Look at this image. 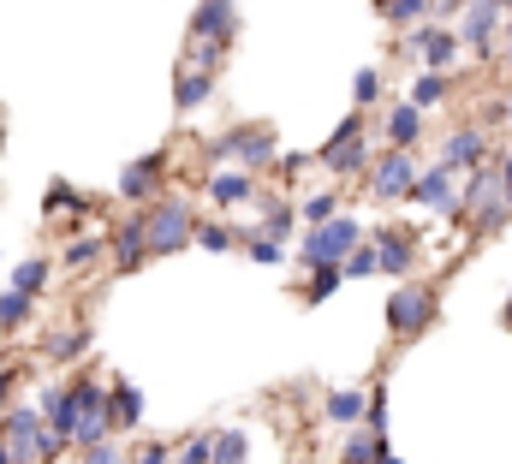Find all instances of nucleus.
I'll return each instance as SVG.
<instances>
[{"mask_svg": "<svg viewBox=\"0 0 512 464\" xmlns=\"http://www.w3.org/2000/svg\"><path fill=\"white\" fill-rule=\"evenodd\" d=\"M96 256H102V244H96V238H78V244H66V262H72V268H90Z\"/></svg>", "mask_w": 512, "mask_h": 464, "instance_id": "obj_38", "label": "nucleus"}, {"mask_svg": "<svg viewBox=\"0 0 512 464\" xmlns=\"http://www.w3.org/2000/svg\"><path fill=\"white\" fill-rule=\"evenodd\" d=\"M0 441H6L12 464H42V441H48V423H42V411H36V405H18V411L6 417Z\"/></svg>", "mask_w": 512, "mask_h": 464, "instance_id": "obj_6", "label": "nucleus"}, {"mask_svg": "<svg viewBox=\"0 0 512 464\" xmlns=\"http://www.w3.org/2000/svg\"><path fill=\"white\" fill-rule=\"evenodd\" d=\"M340 280H346V268H316V274H310V292H304V298H310V304H322V298H328V292H334Z\"/></svg>", "mask_w": 512, "mask_h": 464, "instance_id": "obj_32", "label": "nucleus"}, {"mask_svg": "<svg viewBox=\"0 0 512 464\" xmlns=\"http://www.w3.org/2000/svg\"><path fill=\"white\" fill-rule=\"evenodd\" d=\"M292 221H298V209H292L286 197H268V203H262V232H268V238H280Z\"/></svg>", "mask_w": 512, "mask_h": 464, "instance_id": "obj_25", "label": "nucleus"}, {"mask_svg": "<svg viewBox=\"0 0 512 464\" xmlns=\"http://www.w3.org/2000/svg\"><path fill=\"white\" fill-rule=\"evenodd\" d=\"M36 411H42V423H48L60 441H78V399H72V387H42Z\"/></svg>", "mask_w": 512, "mask_h": 464, "instance_id": "obj_12", "label": "nucleus"}, {"mask_svg": "<svg viewBox=\"0 0 512 464\" xmlns=\"http://www.w3.org/2000/svg\"><path fill=\"white\" fill-rule=\"evenodd\" d=\"M352 90H358V102H376V90H382V78H376V72H358V84H352Z\"/></svg>", "mask_w": 512, "mask_h": 464, "instance_id": "obj_43", "label": "nucleus"}, {"mask_svg": "<svg viewBox=\"0 0 512 464\" xmlns=\"http://www.w3.org/2000/svg\"><path fill=\"white\" fill-rule=\"evenodd\" d=\"M334 423H370V393H358V387H340V393H328V405H322Z\"/></svg>", "mask_w": 512, "mask_h": 464, "instance_id": "obj_20", "label": "nucleus"}, {"mask_svg": "<svg viewBox=\"0 0 512 464\" xmlns=\"http://www.w3.org/2000/svg\"><path fill=\"white\" fill-rule=\"evenodd\" d=\"M507 328H512V304H507Z\"/></svg>", "mask_w": 512, "mask_h": 464, "instance_id": "obj_48", "label": "nucleus"}, {"mask_svg": "<svg viewBox=\"0 0 512 464\" xmlns=\"http://www.w3.org/2000/svg\"><path fill=\"white\" fill-rule=\"evenodd\" d=\"M161 155H143V161H131L126 173H120V197H131V203H143L149 191H155V179H161Z\"/></svg>", "mask_w": 512, "mask_h": 464, "instance_id": "obj_18", "label": "nucleus"}, {"mask_svg": "<svg viewBox=\"0 0 512 464\" xmlns=\"http://www.w3.org/2000/svg\"><path fill=\"white\" fill-rule=\"evenodd\" d=\"M72 399H78V441L72 447H102L108 429H114V393L102 381H78Z\"/></svg>", "mask_w": 512, "mask_h": 464, "instance_id": "obj_3", "label": "nucleus"}, {"mask_svg": "<svg viewBox=\"0 0 512 464\" xmlns=\"http://www.w3.org/2000/svg\"><path fill=\"white\" fill-rule=\"evenodd\" d=\"M441 161H447L453 173H459V167H471V173H477V167H483V125H465V131H453V137L441 143Z\"/></svg>", "mask_w": 512, "mask_h": 464, "instance_id": "obj_15", "label": "nucleus"}, {"mask_svg": "<svg viewBox=\"0 0 512 464\" xmlns=\"http://www.w3.org/2000/svg\"><path fill=\"white\" fill-rule=\"evenodd\" d=\"M179 464H215V435H191L179 447Z\"/></svg>", "mask_w": 512, "mask_h": 464, "instance_id": "obj_34", "label": "nucleus"}, {"mask_svg": "<svg viewBox=\"0 0 512 464\" xmlns=\"http://www.w3.org/2000/svg\"><path fill=\"white\" fill-rule=\"evenodd\" d=\"M245 256H251V262H262V268H274L286 250H280V238H268V232H251V238H245Z\"/></svg>", "mask_w": 512, "mask_h": 464, "instance_id": "obj_29", "label": "nucleus"}, {"mask_svg": "<svg viewBox=\"0 0 512 464\" xmlns=\"http://www.w3.org/2000/svg\"><path fill=\"white\" fill-rule=\"evenodd\" d=\"M411 102H417V108L447 102V78H441V72H423V78H417V90H411Z\"/></svg>", "mask_w": 512, "mask_h": 464, "instance_id": "obj_31", "label": "nucleus"}, {"mask_svg": "<svg viewBox=\"0 0 512 464\" xmlns=\"http://www.w3.org/2000/svg\"><path fill=\"white\" fill-rule=\"evenodd\" d=\"M78 351H84V328H66L48 340V357H78Z\"/></svg>", "mask_w": 512, "mask_h": 464, "instance_id": "obj_36", "label": "nucleus"}, {"mask_svg": "<svg viewBox=\"0 0 512 464\" xmlns=\"http://www.w3.org/2000/svg\"><path fill=\"white\" fill-rule=\"evenodd\" d=\"M215 464H245V435H215Z\"/></svg>", "mask_w": 512, "mask_h": 464, "instance_id": "obj_35", "label": "nucleus"}, {"mask_svg": "<svg viewBox=\"0 0 512 464\" xmlns=\"http://www.w3.org/2000/svg\"><path fill=\"white\" fill-rule=\"evenodd\" d=\"M197 244H203V250H233L239 238H233V227H221V221H203V227H197Z\"/></svg>", "mask_w": 512, "mask_h": 464, "instance_id": "obj_33", "label": "nucleus"}, {"mask_svg": "<svg viewBox=\"0 0 512 464\" xmlns=\"http://www.w3.org/2000/svg\"><path fill=\"white\" fill-rule=\"evenodd\" d=\"M429 322H435V292L429 286H399L387 298V328L393 334H423Z\"/></svg>", "mask_w": 512, "mask_h": 464, "instance_id": "obj_7", "label": "nucleus"}, {"mask_svg": "<svg viewBox=\"0 0 512 464\" xmlns=\"http://www.w3.org/2000/svg\"><path fill=\"white\" fill-rule=\"evenodd\" d=\"M370 244L382 250V268H387V274H405V268H411V256H417V250H411L417 238H411V232H393V227H382Z\"/></svg>", "mask_w": 512, "mask_h": 464, "instance_id": "obj_19", "label": "nucleus"}, {"mask_svg": "<svg viewBox=\"0 0 512 464\" xmlns=\"http://www.w3.org/2000/svg\"><path fill=\"white\" fill-rule=\"evenodd\" d=\"M501 119H507V125H512V102H507V108H501Z\"/></svg>", "mask_w": 512, "mask_h": 464, "instance_id": "obj_47", "label": "nucleus"}, {"mask_svg": "<svg viewBox=\"0 0 512 464\" xmlns=\"http://www.w3.org/2000/svg\"><path fill=\"white\" fill-rule=\"evenodd\" d=\"M48 209H84V203H78L72 185H54V191H48Z\"/></svg>", "mask_w": 512, "mask_h": 464, "instance_id": "obj_41", "label": "nucleus"}, {"mask_svg": "<svg viewBox=\"0 0 512 464\" xmlns=\"http://www.w3.org/2000/svg\"><path fill=\"white\" fill-rule=\"evenodd\" d=\"M209 197L215 203H245V197H256V179L251 173H215L209 179Z\"/></svg>", "mask_w": 512, "mask_h": 464, "instance_id": "obj_23", "label": "nucleus"}, {"mask_svg": "<svg viewBox=\"0 0 512 464\" xmlns=\"http://www.w3.org/2000/svg\"><path fill=\"white\" fill-rule=\"evenodd\" d=\"M387 464H399V459H387Z\"/></svg>", "mask_w": 512, "mask_h": 464, "instance_id": "obj_49", "label": "nucleus"}, {"mask_svg": "<svg viewBox=\"0 0 512 464\" xmlns=\"http://www.w3.org/2000/svg\"><path fill=\"white\" fill-rule=\"evenodd\" d=\"M417 161L405 155V149H387L382 161H376V173H370V191L382 197V203H399V197H417Z\"/></svg>", "mask_w": 512, "mask_h": 464, "instance_id": "obj_8", "label": "nucleus"}, {"mask_svg": "<svg viewBox=\"0 0 512 464\" xmlns=\"http://www.w3.org/2000/svg\"><path fill=\"white\" fill-rule=\"evenodd\" d=\"M197 215H191V203H179V197H167V203H155L149 209V244L167 256V250H185L191 238H197Z\"/></svg>", "mask_w": 512, "mask_h": 464, "instance_id": "obj_4", "label": "nucleus"}, {"mask_svg": "<svg viewBox=\"0 0 512 464\" xmlns=\"http://www.w3.org/2000/svg\"><path fill=\"white\" fill-rule=\"evenodd\" d=\"M149 250H155V244H149V215L126 221V227H120V238H114V262H120V268H137Z\"/></svg>", "mask_w": 512, "mask_h": 464, "instance_id": "obj_17", "label": "nucleus"}, {"mask_svg": "<svg viewBox=\"0 0 512 464\" xmlns=\"http://www.w3.org/2000/svg\"><path fill=\"white\" fill-rule=\"evenodd\" d=\"M209 161H245V167H268L274 161V131L268 125H239L227 137L209 143Z\"/></svg>", "mask_w": 512, "mask_h": 464, "instance_id": "obj_5", "label": "nucleus"}, {"mask_svg": "<svg viewBox=\"0 0 512 464\" xmlns=\"http://www.w3.org/2000/svg\"><path fill=\"white\" fill-rule=\"evenodd\" d=\"M114 417H120V423H143V393H137V387H131V381H120V387H114Z\"/></svg>", "mask_w": 512, "mask_h": 464, "instance_id": "obj_27", "label": "nucleus"}, {"mask_svg": "<svg viewBox=\"0 0 512 464\" xmlns=\"http://www.w3.org/2000/svg\"><path fill=\"white\" fill-rule=\"evenodd\" d=\"M304 221H310V227H328V221H340V197H334V191H316V197H304Z\"/></svg>", "mask_w": 512, "mask_h": 464, "instance_id": "obj_26", "label": "nucleus"}, {"mask_svg": "<svg viewBox=\"0 0 512 464\" xmlns=\"http://www.w3.org/2000/svg\"><path fill=\"white\" fill-rule=\"evenodd\" d=\"M84 464H126V453L114 441H102V447H84Z\"/></svg>", "mask_w": 512, "mask_h": 464, "instance_id": "obj_40", "label": "nucleus"}, {"mask_svg": "<svg viewBox=\"0 0 512 464\" xmlns=\"http://www.w3.org/2000/svg\"><path fill=\"white\" fill-rule=\"evenodd\" d=\"M507 197H512V191H507V179H501V167H477V173H471V185H465V209H459V221L471 215L483 232H495L512 215Z\"/></svg>", "mask_w": 512, "mask_h": 464, "instance_id": "obj_2", "label": "nucleus"}, {"mask_svg": "<svg viewBox=\"0 0 512 464\" xmlns=\"http://www.w3.org/2000/svg\"><path fill=\"white\" fill-rule=\"evenodd\" d=\"M459 42H465V36H453L447 24H423V30H417V36H411L405 48H411V54H417V60H423L429 72H447V66L459 60Z\"/></svg>", "mask_w": 512, "mask_h": 464, "instance_id": "obj_10", "label": "nucleus"}, {"mask_svg": "<svg viewBox=\"0 0 512 464\" xmlns=\"http://www.w3.org/2000/svg\"><path fill=\"white\" fill-rule=\"evenodd\" d=\"M370 274H382V250L376 244H358L352 262H346V280H370Z\"/></svg>", "mask_w": 512, "mask_h": 464, "instance_id": "obj_28", "label": "nucleus"}, {"mask_svg": "<svg viewBox=\"0 0 512 464\" xmlns=\"http://www.w3.org/2000/svg\"><path fill=\"white\" fill-rule=\"evenodd\" d=\"M501 6L507 0H465V42L477 48V54H489V42H495V24H501Z\"/></svg>", "mask_w": 512, "mask_h": 464, "instance_id": "obj_14", "label": "nucleus"}, {"mask_svg": "<svg viewBox=\"0 0 512 464\" xmlns=\"http://www.w3.org/2000/svg\"><path fill=\"white\" fill-rule=\"evenodd\" d=\"M393 453H387V435H376V429H358L352 441H346V464H387Z\"/></svg>", "mask_w": 512, "mask_h": 464, "instance_id": "obj_22", "label": "nucleus"}, {"mask_svg": "<svg viewBox=\"0 0 512 464\" xmlns=\"http://www.w3.org/2000/svg\"><path fill=\"white\" fill-rule=\"evenodd\" d=\"M0 399H6V357H0Z\"/></svg>", "mask_w": 512, "mask_h": 464, "instance_id": "obj_45", "label": "nucleus"}, {"mask_svg": "<svg viewBox=\"0 0 512 464\" xmlns=\"http://www.w3.org/2000/svg\"><path fill=\"white\" fill-rule=\"evenodd\" d=\"M215 96V72H197V66H179V84H173V102H179V114H191V108H203Z\"/></svg>", "mask_w": 512, "mask_h": 464, "instance_id": "obj_16", "label": "nucleus"}, {"mask_svg": "<svg viewBox=\"0 0 512 464\" xmlns=\"http://www.w3.org/2000/svg\"><path fill=\"white\" fill-rule=\"evenodd\" d=\"M364 244V227L352 221V215H340V221H328V227H310L304 232V268L316 274V268H346L352 262V250Z\"/></svg>", "mask_w": 512, "mask_h": 464, "instance_id": "obj_1", "label": "nucleus"}, {"mask_svg": "<svg viewBox=\"0 0 512 464\" xmlns=\"http://www.w3.org/2000/svg\"><path fill=\"white\" fill-rule=\"evenodd\" d=\"M42 280H48V262H42V256H30V262H18V268H12V292H24V298H36V292H42Z\"/></svg>", "mask_w": 512, "mask_h": 464, "instance_id": "obj_24", "label": "nucleus"}, {"mask_svg": "<svg viewBox=\"0 0 512 464\" xmlns=\"http://www.w3.org/2000/svg\"><path fill=\"white\" fill-rule=\"evenodd\" d=\"M137 464H173V453H167V447H161V441H149V447H143V453H137Z\"/></svg>", "mask_w": 512, "mask_h": 464, "instance_id": "obj_44", "label": "nucleus"}, {"mask_svg": "<svg viewBox=\"0 0 512 464\" xmlns=\"http://www.w3.org/2000/svg\"><path fill=\"white\" fill-rule=\"evenodd\" d=\"M417 131H423V108H417V102H405V108L387 114V143H393V149H411Z\"/></svg>", "mask_w": 512, "mask_h": 464, "instance_id": "obj_21", "label": "nucleus"}, {"mask_svg": "<svg viewBox=\"0 0 512 464\" xmlns=\"http://www.w3.org/2000/svg\"><path fill=\"white\" fill-rule=\"evenodd\" d=\"M411 203H423V209H435V215H453L459 221V209H465V191H459V173L447 167V161H435L423 179H417V197Z\"/></svg>", "mask_w": 512, "mask_h": 464, "instance_id": "obj_9", "label": "nucleus"}, {"mask_svg": "<svg viewBox=\"0 0 512 464\" xmlns=\"http://www.w3.org/2000/svg\"><path fill=\"white\" fill-rule=\"evenodd\" d=\"M322 167L328 173H358L364 167V119L352 114L334 137H328V149H322Z\"/></svg>", "mask_w": 512, "mask_h": 464, "instance_id": "obj_11", "label": "nucleus"}, {"mask_svg": "<svg viewBox=\"0 0 512 464\" xmlns=\"http://www.w3.org/2000/svg\"><path fill=\"white\" fill-rule=\"evenodd\" d=\"M429 12V0H387V18L393 24H411V18H423Z\"/></svg>", "mask_w": 512, "mask_h": 464, "instance_id": "obj_39", "label": "nucleus"}, {"mask_svg": "<svg viewBox=\"0 0 512 464\" xmlns=\"http://www.w3.org/2000/svg\"><path fill=\"white\" fill-rule=\"evenodd\" d=\"M507 66H512V54H507Z\"/></svg>", "mask_w": 512, "mask_h": 464, "instance_id": "obj_50", "label": "nucleus"}, {"mask_svg": "<svg viewBox=\"0 0 512 464\" xmlns=\"http://www.w3.org/2000/svg\"><path fill=\"white\" fill-rule=\"evenodd\" d=\"M233 30H239V18H233V0H203L197 6V18H191V36H203V42H233Z\"/></svg>", "mask_w": 512, "mask_h": 464, "instance_id": "obj_13", "label": "nucleus"}, {"mask_svg": "<svg viewBox=\"0 0 512 464\" xmlns=\"http://www.w3.org/2000/svg\"><path fill=\"white\" fill-rule=\"evenodd\" d=\"M185 66H197V72H221V42H203V36H191V54H185Z\"/></svg>", "mask_w": 512, "mask_h": 464, "instance_id": "obj_30", "label": "nucleus"}, {"mask_svg": "<svg viewBox=\"0 0 512 464\" xmlns=\"http://www.w3.org/2000/svg\"><path fill=\"white\" fill-rule=\"evenodd\" d=\"M0 464H12V453H6V441H0Z\"/></svg>", "mask_w": 512, "mask_h": 464, "instance_id": "obj_46", "label": "nucleus"}, {"mask_svg": "<svg viewBox=\"0 0 512 464\" xmlns=\"http://www.w3.org/2000/svg\"><path fill=\"white\" fill-rule=\"evenodd\" d=\"M24 316H30V298H24V292H6V298H0V328H12V322H24Z\"/></svg>", "mask_w": 512, "mask_h": 464, "instance_id": "obj_37", "label": "nucleus"}, {"mask_svg": "<svg viewBox=\"0 0 512 464\" xmlns=\"http://www.w3.org/2000/svg\"><path fill=\"white\" fill-rule=\"evenodd\" d=\"M382 423H387V393L376 387V393H370V429L382 435Z\"/></svg>", "mask_w": 512, "mask_h": 464, "instance_id": "obj_42", "label": "nucleus"}]
</instances>
